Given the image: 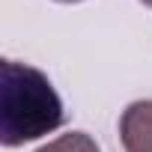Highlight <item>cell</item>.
Listing matches in <instances>:
<instances>
[{
    "label": "cell",
    "instance_id": "cell-1",
    "mask_svg": "<svg viewBox=\"0 0 152 152\" xmlns=\"http://www.w3.org/2000/svg\"><path fill=\"white\" fill-rule=\"evenodd\" d=\"M66 119L63 102L48 75L15 60H3L0 84V143L6 149L24 146L60 128Z\"/></svg>",
    "mask_w": 152,
    "mask_h": 152
},
{
    "label": "cell",
    "instance_id": "cell-2",
    "mask_svg": "<svg viewBox=\"0 0 152 152\" xmlns=\"http://www.w3.org/2000/svg\"><path fill=\"white\" fill-rule=\"evenodd\" d=\"M119 140L125 152H152V99L131 102L122 110Z\"/></svg>",
    "mask_w": 152,
    "mask_h": 152
},
{
    "label": "cell",
    "instance_id": "cell-3",
    "mask_svg": "<svg viewBox=\"0 0 152 152\" xmlns=\"http://www.w3.org/2000/svg\"><path fill=\"white\" fill-rule=\"evenodd\" d=\"M36 152H102V149L87 131H69V134H60V137L48 140Z\"/></svg>",
    "mask_w": 152,
    "mask_h": 152
},
{
    "label": "cell",
    "instance_id": "cell-4",
    "mask_svg": "<svg viewBox=\"0 0 152 152\" xmlns=\"http://www.w3.org/2000/svg\"><path fill=\"white\" fill-rule=\"evenodd\" d=\"M57 3H81V0H57Z\"/></svg>",
    "mask_w": 152,
    "mask_h": 152
},
{
    "label": "cell",
    "instance_id": "cell-5",
    "mask_svg": "<svg viewBox=\"0 0 152 152\" xmlns=\"http://www.w3.org/2000/svg\"><path fill=\"white\" fill-rule=\"evenodd\" d=\"M140 3H143V6H149V9H152V0H140Z\"/></svg>",
    "mask_w": 152,
    "mask_h": 152
}]
</instances>
